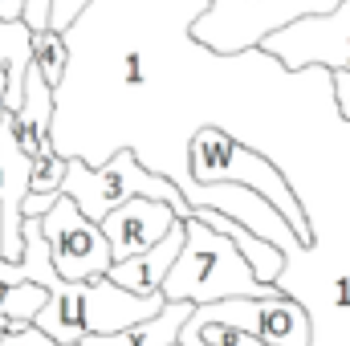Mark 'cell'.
Masks as SVG:
<instances>
[{"instance_id": "obj_1", "label": "cell", "mask_w": 350, "mask_h": 346, "mask_svg": "<svg viewBox=\"0 0 350 346\" xmlns=\"http://www.w3.org/2000/svg\"><path fill=\"white\" fill-rule=\"evenodd\" d=\"M159 293L167 302H220V297H269L281 293L277 281H257L241 249L204 224L200 216H183V249L172 261V269L159 281Z\"/></svg>"}, {"instance_id": "obj_2", "label": "cell", "mask_w": 350, "mask_h": 346, "mask_svg": "<svg viewBox=\"0 0 350 346\" xmlns=\"http://www.w3.org/2000/svg\"><path fill=\"white\" fill-rule=\"evenodd\" d=\"M187 179L191 183H245L253 191H261L265 200L285 216V224L293 228L297 245L310 249L314 245V224L306 216V204L301 196L293 191V183L281 175V168L273 159H265L261 151L245 147L241 139H232L228 131L220 127H200L187 143Z\"/></svg>"}, {"instance_id": "obj_3", "label": "cell", "mask_w": 350, "mask_h": 346, "mask_svg": "<svg viewBox=\"0 0 350 346\" xmlns=\"http://www.w3.org/2000/svg\"><path fill=\"white\" fill-rule=\"evenodd\" d=\"M163 306V293H131L114 285L110 277H90V281H70V289L49 293L45 306L33 314V326L49 334L57 346L78 343L82 334H114L131 322L151 318Z\"/></svg>"}, {"instance_id": "obj_4", "label": "cell", "mask_w": 350, "mask_h": 346, "mask_svg": "<svg viewBox=\"0 0 350 346\" xmlns=\"http://www.w3.org/2000/svg\"><path fill=\"white\" fill-rule=\"evenodd\" d=\"M57 191H66L78 204V212L90 216V220H102L110 208H118L131 196L163 200V204L175 208V216H191V204L183 200L179 183H175L172 175L147 168L135 147H118L110 155V163H102V168H90L86 159L66 155V175H62V187Z\"/></svg>"}, {"instance_id": "obj_5", "label": "cell", "mask_w": 350, "mask_h": 346, "mask_svg": "<svg viewBox=\"0 0 350 346\" xmlns=\"http://www.w3.org/2000/svg\"><path fill=\"white\" fill-rule=\"evenodd\" d=\"M334 4L338 0H208L191 21V41L216 57H241L293 16L330 12Z\"/></svg>"}, {"instance_id": "obj_6", "label": "cell", "mask_w": 350, "mask_h": 346, "mask_svg": "<svg viewBox=\"0 0 350 346\" xmlns=\"http://www.w3.org/2000/svg\"><path fill=\"white\" fill-rule=\"evenodd\" d=\"M281 70H350V0H338L330 12H306L273 29L261 45Z\"/></svg>"}, {"instance_id": "obj_7", "label": "cell", "mask_w": 350, "mask_h": 346, "mask_svg": "<svg viewBox=\"0 0 350 346\" xmlns=\"http://www.w3.org/2000/svg\"><path fill=\"white\" fill-rule=\"evenodd\" d=\"M41 237L49 245V261H53L62 281L102 277L106 265H110V245H106L98 220L82 216L78 204L66 191H57L53 204L41 212Z\"/></svg>"}, {"instance_id": "obj_8", "label": "cell", "mask_w": 350, "mask_h": 346, "mask_svg": "<svg viewBox=\"0 0 350 346\" xmlns=\"http://www.w3.org/2000/svg\"><path fill=\"white\" fill-rule=\"evenodd\" d=\"M191 318H216V322H232L249 334H257L269 346H310L314 343V326L306 306L293 293H269V297H220V302H204L191 306Z\"/></svg>"}, {"instance_id": "obj_9", "label": "cell", "mask_w": 350, "mask_h": 346, "mask_svg": "<svg viewBox=\"0 0 350 346\" xmlns=\"http://www.w3.org/2000/svg\"><path fill=\"white\" fill-rule=\"evenodd\" d=\"M179 183V191H183V200L196 208V204H204V208H216V212H224V216H232V220H241L249 232H257L265 241H273L281 253H293V249H301L297 245V237H293V228L285 224V216L265 200L261 191H253V187H245V183H228V179H220V183H191V179H175Z\"/></svg>"}, {"instance_id": "obj_10", "label": "cell", "mask_w": 350, "mask_h": 346, "mask_svg": "<svg viewBox=\"0 0 350 346\" xmlns=\"http://www.w3.org/2000/svg\"><path fill=\"white\" fill-rule=\"evenodd\" d=\"M175 220V208L163 204V200H151V196H131L122 200L118 208H110L98 228L110 245V261H126L143 249H151Z\"/></svg>"}, {"instance_id": "obj_11", "label": "cell", "mask_w": 350, "mask_h": 346, "mask_svg": "<svg viewBox=\"0 0 350 346\" xmlns=\"http://www.w3.org/2000/svg\"><path fill=\"white\" fill-rule=\"evenodd\" d=\"M29 196V155L12 135L8 110L0 114V257H21V200Z\"/></svg>"}, {"instance_id": "obj_12", "label": "cell", "mask_w": 350, "mask_h": 346, "mask_svg": "<svg viewBox=\"0 0 350 346\" xmlns=\"http://www.w3.org/2000/svg\"><path fill=\"white\" fill-rule=\"evenodd\" d=\"M179 249H183V216H175L172 228L151 249H143V253H135V257H126V261H110L102 277H110L114 285H122L131 293H155L159 281H163V273L179 257Z\"/></svg>"}, {"instance_id": "obj_13", "label": "cell", "mask_w": 350, "mask_h": 346, "mask_svg": "<svg viewBox=\"0 0 350 346\" xmlns=\"http://www.w3.org/2000/svg\"><path fill=\"white\" fill-rule=\"evenodd\" d=\"M8 118H12V135H16V143H21V151L29 159L53 147V139H49V127H53V86L33 70V62L25 70L21 106L8 110Z\"/></svg>"}, {"instance_id": "obj_14", "label": "cell", "mask_w": 350, "mask_h": 346, "mask_svg": "<svg viewBox=\"0 0 350 346\" xmlns=\"http://www.w3.org/2000/svg\"><path fill=\"white\" fill-rule=\"evenodd\" d=\"M187 314H191V302H167L163 297V306L151 318L131 322L114 334H82L78 346H179L175 338H179V326L187 322Z\"/></svg>"}, {"instance_id": "obj_15", "label": "cell", "mask_w": 350, "mask_h": 346, "mask_svg": "<svg viewBox=\"0 0 350 346\" xmlns=\"http://www.w3.org/2000/svg\"><path fill=\"white\" fill-rule=\"evenodd\" d=\"M191 216H200L204 224H212L216 232H224V237L241 249V257L249 261V269H253L257 281H277V277H281V269H285V253H281L273 241H265V237H257V232H249L241 220H232V216H224V212H216V208H204V204H196Z\"/></svg>"}, {"instance_id": "obj_16", "label": "cell", "mask_w": 350, "mask_h": 346, "mask_svg": "<svg viewBox=\"0 0 350 346\" xmlns=\"http://www.w3.org/2000/svg\"><path fill=\"white\" fill-rule=\"evenodd\" d=\"M70 57H74L70 33H57V29H37V33H29V62H33V70H37L53 90L62 86V78H66V70H70Z\"/></svg>"}, {"instance_id": "obj_17", "label": "cell", "mask_w": 350, "mask_h": 346, "mask_svg": "<svg viewBox=\"0 0 350 346\" xmlns=\"http://www.w3.org/2000/svg\"><path fill=\"white\" fill-rule=\"evenodd\" d=\"M45 297H49V289L37 281H12V285L0 281V334L29 326L33 314L45 306Z\"/></svg>"}, {"instance_id": "obj_18", "label": "cell", "mask_w": 350, "mask_h": 346, "mask_svg": "<svg viewBox=\"0 0 350 346\" xmlns=\"http://www.w3.org/2000/svg\"><path fill=\"white\" fill-rule=\"evenodd\" d=\"M62 175H66V155L57 147L33 155L29 159V196H53L62 187Z\"/></svg>"}, {"instance_id": "obj_19", "label": "cell", "mask_w": 350, "mask_h": 346, "mask_svg": "<svg viewBox=\"0 0 350 346\" xmlns=\"http://www.w3.org/2000/svg\"><path fill=\"white\" fill-rule=\"evenodd\" d=\"M29 25L25 21H0V66H8L16 53H29Z\"/></svg>"}, {"instance_id": "obj_20", "label": "cell", "mask_w": 350, "mask_h": 346, "mask_svg": "<svg viewBox=\"0 0 350 346\" xmlns=\"http://www.w3.org/2000/svg\"><path fill=\"white\" fill-rule=\"evenodd\" d=\"M86 8H90V0H49V16H45V29L70 33Z\"/></svg>"}, {"instance_id": "obj_21", "label": "cell", "mask_w": 350, "mask_h": 346, "mask_svg": "<svg viewBox=\"0 0 350 346\" xmlns=\"http://www.w3.org/2000/svg\"><path fill=\"white\" fill-rule=\"evenodd\" d=\"M0 346H57L49 334H41L33 322L29 326H21V330H4L0 334Z\"/></svg>"}, {"instance_id": "obj_22", "label": "cell", "mask_w": 350, "mask_h": 346, "mask_svg": "<svg viewBox=\"0 0 350 346\" xmlns=\"http://www.w3.org/2000/svg\"><path fill=\"white\" fill-rule=\"evenodd\" d=\"M330 74V90H334V106L342 114V122H350V70H326Z\"/></svg>"}]
</instances>
